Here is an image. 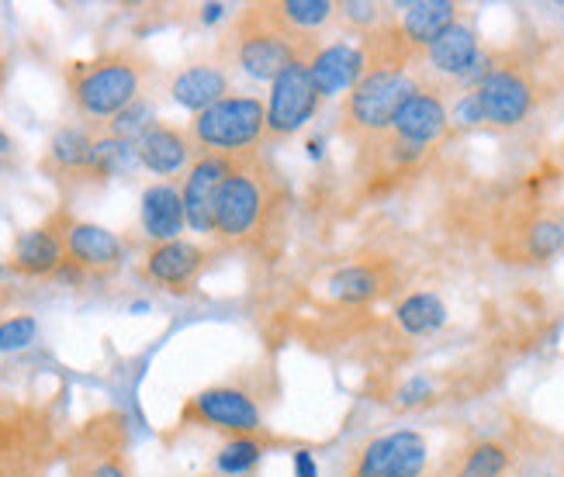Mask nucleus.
Here are the masks:
<instances>
[{
  "label": "nucleus",
  "mask_w": 564,
  "mask_h": 477,
  "mask_svg": "<svg viewBox=\"0 0 564 477\" xmlns=\"http://www.w3.org/2000/svg\"><path fill=\"white\" fill-rule=\"evenodd\" d=\"M263 457V443L257 436H232L215 457V470L223 477H247Z\"/></svg>",
  "instance_id": "obj_27"
},
{
  "label": "nucleus",
  "mask_w": 564,
  "mask_h": 477,
  "mask_svg": "<svg viewBox=\"0 0 564 477\" xmlns=\"http://www.w3.org/2000/svg\"><path fill=\"white\" fill-rule=\"evenodd\" d=\"M170 94H174L181 108L202 115L212 105H218V100L229 97V77H226V69L215 63H194L177 73L174 84H170Z\"/></svg>",
  "instance_id": "obj_18"
},
{
  "label": "nucleus",
  "mask_w": 564,
  "mask_h": 477,
  "mask_svg": "<svg viewBox=\"0 0 564 477\" xmlns=\"http://www.w3.org/2000/svg\"><path fill=\"white\" fill-rule=\"evenodd\" d=\"M399 329L409 336H430L447 325V305L436 294H409L402 305L395 308Z\"/></svg>",
  "instance_id": "obj_23"
},
{
  "label": "nucleus",
  "mask_w": 564,
  "mask_h": 477,
  "mask_svg": "<svg viewBox=\"0 0 564 477\" xmlns=\"http://www.w3.org/2000/svg\"><path fill=\"white\" fill-rule=\"evenodd\" d=\"M66 260V246L56 225H39L14 239V270L29 278H53Z\"/></svg>",
  "instance_id": "obj_19"
},
{
  "label": "nucleus",
  "mask_w": 564,
  "mask_h": 477,
  "mask_svg": "<svg viewBox=\"0 0 564 477\" xmlns=\"http://www.w3.org/2000/svg\"><path fill=\"white\" fill-rule=\"evenodd\" d=\"M232 166H236V156H215V153H205L191 163L181 194H184L187 225L194 232L215 236V205H218V194H223V184L229 181Z\"/></svg>",
  "instance_id": "obj_10"
},
{
  "label": "nucleus",
  "mask_w": 564,
  "mask_h": 477,
  "mask_svg": "<svg viewBox=\"0 0 564 477\" xmlns=\"http://www.w3.org/2000/svg\"><path fill=\"white\" fill-rule=\"evenodd\" d=\"M323 149H326L323 142L312 139V142H308V156H312V160H323Z\"/></svg>",
  "instance_id": "obj_38"
},
{
  "label": "nucleus",
  "mask_w": 564,
  "mask_h": 477,
  "mask_svg": "<svg viewBox=\"0 0 564 477\" xmlns=\"http://www.w3.org/2000/svg\"><path fill=\"white\" fill-rule=\"evenodd\" d=\"M11 153V139H8V132L4 129H0V160H4Z\"/></svg>",
  "instance_id": "obj_39"
},
{
  "label": "nucleus",
  "mask_w": 564,
  "mask_h": 477,
  "mask_svg": "<svg viewBox=\"0 0 564 477\" xmlns=\"http://www.w3.org/2000/svg\"><path fill=\"white\" fill-rule=\"evenodd\" d=\"M343 18H347L354 29H375L381 21V8L371 4V0H347V4H339Z\"/></svg>",
  "instance_id": "obj_31"
},
{
  "label": "nucleus",
  "mask_w": 564,
  "mask_h": 477,
  "mask_svg": "<svg viewBox=\"0 0 564 477\" xmlns=\"http://www.w3.org/2000/svg\"><path fill=\"white\" fill-rule=\"evenodd\" d=\"M232 48H236V63L242 66L247 77L271 80V84L281 77V69L288 63L315 53V45L299 39L278 18L274 4H257L239 14L232 29Z\"/></svg>",
  "instance_id": "obj_3"
},
{
  "label": "nucleus",
  "mask_w": 564,
  "mask_h": 477,
  "mask_svg": "<svg viewBox=\"0 0 564 477\" xmlns=\"http://www.w3.org/2000/svg\"><path fill=\"white\" fill-rule=\"evenodd\" d=\"M278 205L281 187L274 170L253 153L236 156V166L215 205V236L223 242H250L271 225Z\"/></svg>",
  "instance_id": "obj_1"
},
{
  "label": "nucleus",
  "mask_w": 564,
  "mask_h": 477,
  "mask_svg": "<svg viewBox=\"0 0 564 477\" xmlns=\"http://www.w3.org/2000/svg\"><path fill=\"white\" fill-rule=\"evenodd\" d=\"M312 56V53H308ZM308 56L294 59L281 69V77L271 84V100H267V135L288 139L315 118L318 111V90L308 69Z\"/></svg>",
  "instance_id": "obj_6"
},
{
  "label": "nucleus",
  "mask_w": 564,
  "mask_h": 477,
  "mask_svg": "<svg viewBox=\"0 0 564 477\" xmlns=\"http://www.w3.org/2000/svg\"><path fill=\"white\" fill-rule=\"evenodd\" d=\"M475 94L481 100L485 121L496 124V129H512L533 108V84L517 66H488Z\"/></svg>",
  "instance_id": "obj_9"
},
{
  "label": "nucleus",
  "mask_w": 564,
  "mask_h": 477,
  "mask_svg": "<svg viewBox=\"0 0 564 477\" xmlns=\"http://www.w3.org/2000/svg\"><path fill=\"white\" fill-rule=\"evenodd\" d=\"M205 260L208 253L198 242H187V239L156 242L142 260V273L166 291H187L194 278L205 270Z\"/></svg>",
  "instance_id": "obj_14"
},
{
  "label": "nucleus",
  "mask_w": 564,
  "mask_h": 477,
  "mask_svg": "<svg viewBox=\"0 0 564 477\" xmlns=\"http://www.w3.org/2000/svg\"><path fill=\"white\" fill-rule=\"evenodd\" d=\"M39 336V322L32 315H11L0 322V354H14V349L32 346Z\"/></svg>",
  "instance_id": "obj_30"
},
{
  "label": "nucleus",
  "mask_w": 564,
  "mask_h": 477,
  "mask_svg": "<svg viewBox=\"0 0 564 477\" xmlns=\"http://www.w3.org/2000/svg\"><path fill=\"white\" fill-rule=\"evenodd\" d=\"M426 460H430L426 436L415 430H395L375 436L360 449L350 477H423Z\"/></svg>",
  "instance_id": "obj_8"
},
{
  "label": "nucleus",
  "mask_w": 564,
  "mask_h": 477,
  "mask_svg": "<svg viewBox=\"0 0 564 477\" xmlns=\"http://www.w3.org/2000/svg\"><path fill=\"white\" fill-rule=\"evenodd\" d=\"M145 80V63L132 53H105L69 66V94L84 118L105 121L132 108Z\"/></svg>",
  "instance_id": "obj_2"
},
{
  "label": "nucleus",
  "mask_w": 564,
  "mask_h": 477,
  "mask_svg": "<svg viewBox=\"0 0 564 477\" xmlns=\"http://www.w3.org/2000/svg\"><path fill=\"white\" fill-rule=\"evenodd\" d=\"M308 69L318 97H339L354 90L364 73H367V53L364 45H350V42H333V45H318L308 56Z\"/></svg>",
  "instance_id": "obj_13"
},
{
  "label": "nucleus",
  "mask_w": 564,
  "mask_h": 477,
  "mask_svg": "<svg viewBox=\"0 0 564 477\" xmlns=\"http://www.w3.org/2000/svg\"><path fill=\"white\" fill-rule=\"evenodd\" d=\"M4 173H8V166H4V160H0V181H4Z\"/></svg>",
  "instance_id": "obj_41"
},
{
  "label": "nucleus",
  "mask_w": 564,
  "mask_h": 477,
  "mask_svg": "<svg viewBox=\"0 0 564 477\" xmlns=\"http://www.w3.org/2000/svg\"><path fill=\"white\" fill-rule=\"evenodd\" d=\"M460 8L454 0H412L399 8V32L409 42V48H430L440 32H447L457 21Z\"/></svg>",
  "instance_id": "obj_20"
},
{
  "label": "nucleus",
  "mask_w": 564,
  "mask_h": 477,
  "mask_svg": "<svg viewBox=\"0 0 564 477\" xmlns=\"http://www.w3.org/2000/svg\"><path fill=\"white\" fill-rule=\"evenodd\" d=\"M139 163L156 173V177H174L184 166L191 170L194 163V139L174 124H153L139 142Z\"/></svg>",
  "instance_id": "obj_16"
},
{
  "label": "nucleus",
  "mask_w": 564,
  "mask_h": 477,
  "mask_svg": "<svg viewBox=\"0 0 564 477\" xmlns=\"http://www.w3.org/2000/svg\"><path fill=\"white\" fill-rule=\"evenodd\" d=\"M90 477H129V474H126V467H121L118 460H101L90 470Z\"/></svg>",
  "instance_id": "obj_36"
},
{
  "label": "nucleus",
  "mask_w": 564,
  "mask_h": 477,
  "mask_svg": "<svg viewBox=\"0 0 564 477\" xmlns=\"http://www.w3.org/2000/svg\"><path fill=\"white\" fill-rule=\"evenodd\" d=\"M267 135V108L263 100L247 94H229L208 111L194 115L191 139L205 153L215 156H250Z\"/></svg>",
  "instance_id": "obj_4"
},
{
  "label": "nucleus",
  "mask_w": 564,
  "mask_h": 477,
  "mask_svg": "<svg viewBox=\"0 0 564 477\" xmlns=\"http://www.w3.org/2000/svg\"><path fill=\"white\" fill-rule=\"evenodd\" d=\"M415 90V80L405 66H375L364 73V80L347 97V124L357 135L378 139L391 129V118Z\"/></svg>",
  "instance_id": "obj_5"
},
{
  "label": "nucleus",
  "mask_w": 564,
  "mask_h": 477,
  "mask_svg": "<svg viewBox=\"0 0 564 477\" xmlns=\"http://www.w3.org/2000/svg\"><path fill=\"white\" fill-rule=\"evenodd\" d=\"M278 18L288 24V29L299 35V32H315L333 18V11H339L333 0H281L274 4Z\"/></svg>",
  "instance_id": "obj_26"
},
{
  "label": "nucleus",
  "mask_w": 564,
  "mask_h": 477,
  "mask_svg": "<svg viewBox=\"0 0 564 477\" xmlns=\"http://www.w3.org/2000/svg\"><path fill=\"white\" fill-rule=\"evenodd\" d=\"M94 135L87 129H77V124H66L48 142V163L66 170V173H87L90 170V156H94Z\"/></svg>",
  "instance_id": "obj_24"
},
{
  "label": "nucleus",
  "mask_w": 564,
  "mask_h": 477,
  "mask_svg": "<svg viewBox=\"0 0 564 477\" xmlns=\"http://www.w3.org/2000/svg\"><path fill=\"white\" fill-rule=\"evenodd\" d=\"M156 124V108L150 105L145 97H139L132 108H126L118 118H111V135L118 139H129V142H142V135L150 132Z\"/></svg>",
  "instance_id": "obj_28"
},
{
  "label": "nucleus",
  "mask_w": 564,
  "mask_h": 477,
  "mask_svg": "<svg viewBox=\"0 0 564 477\" xmlns=\"http://www.w3.org/2000/svg\"><path fill=\"white\" fill-rule=\"evenodd\" d=\"M426 59L436 73L444 77H457V80H468L475 66L481 63V45L471 24L454 21L447 32H440L433 39V45L426 48Z\"/></svg>",
  "instance_id": "obj_17"
},
{
  "label": "nucleus",
  "mask_w": 564,
  "mask_h": 477,
  "mask_svg": "<svg viewBox=\"0 0 564 477\" xmlns=\"http://www.w3.org/2000/svg\"><path fill=\"white\" fill-rule=\"evenodd\" d=\"M223 14H226V4H205V8H202V21H205V24L223 21Z\"/></svg>",
  "instance_id": "obj_37"
},
{
  "label": "nucleus",
  "mask_w": 564,
  "mask_h": 477,
  "mask_svg": "<svg viewBox=\"0 0 564 477\" xmlns=\"http://www.w3.org/2000/svg\"><path fill=\"white\" fill-rule=\"evenodd\" d=\"M388 270L381 263H354V267H343L329 278V294L347 301V305H364L378 294L388 291Z\"/></svg>",
  "instance_id": "obj_21"
},
{
  "label": "nucleus",
  "mask_w": 564,
  "mask_h": 477,
  "mask_svg": "<svg viewBox=\"0 0 564 477\" xmlns=\"http://www.w3.org/2000/svg\"><path fill=\"white\" fill-rule=\"evenodd\" d=\"M142 166L139 163V145L129 139H118V135H105L94 142V156H90V177H101V181H115V177H129V173Z\"/></svg>",
  "instance_id": "obj_22"
},
{
  "label": "nucleus",
  "mask_w": 564,
  "mask_h": 477,
  "mask_svg": "<svg viewBox=\"0 0 564 477\" xmlns=\"http://www.w3.org/2000/svg\"><path fill=\"white\" fill-rule=\"evenodd\" d=\"M451 124V111L444 105V97H440L436 90H426V87H415L409 94L405 105L395 111V118H391V135L409 142V145H420L426 149L430 142L444 139Z\"/></svg>",
  "instance_id": "obj_12"
},
{
  "label": "nucleus",
  "mask_w": 564,
  "mask_h": 477,
  "mask_svg": "<svg viewBox=\"0 0 564 477\" xmlns=\"http://www.w3.org/2000/svg\"><path fill=\"white\" fill-rule=\"evenodd\" d=\"M184 419L212 425V430H223L232 436H257L263 430V415L253 394L232 384H215L198 391L187 401Z\"/></svg>",
  "instance_id": "obj_7"
},
{
  "label": "nucleus",
  "mask_w": 564,
  "mask_h": 477,
  "mask_svg": "<svg viewBox=\"0 0 564 477\" xmlns=\"http://www.w3.org/2000/svg\"><path fill=\"white\" fill-rule=\"evenodd\" d=\"M561 249H564V221H557V218L536 221L527 232V253L533 260H551L554 253H561Z\"/></svg>",
  "instance_id": "obj_29"
},
{
  "label": "nucleus",
  "mask_w": 564,
  "mask_h": 477,
  "mask_svg": "<svg viewBox=\"0 0 564 477\" xmlns=\"http://www.w3.org/2000/svg\"><path fill=\"white\" fill-rule=\"evenodd\" d=\"M512 464L509 446L499 440H478L475 446H468L460 467L454 477H506Z\"/></svg>",
  "instance_id": "obj_25"
},
{
  "label": "nucleus",
  "mask_w": 564,
  "mask_h": 477,
  "mask_svg": "<svg viewBox=\"0 0 564 477\" xmlns=\"http://www.w3.org/2000/svg\"><path fill=\"white\" fill-rule=\"evenodd\" d=\"M0 273H4V267H0Z\"/></svg>",
  "instance_id": "obj_42"
},
{
  "label": "nucleus",
  "mask_w": 564,
  "mask_h": 477,
  "mask_svg": "<svg viewBox=\"0 0 564 477\" xmlns=\"http://www.w3.org/2000/svg\"><path fill=\"white\" fill-rule=\"evenodd\" d=\"M59 236L66 246V257L80 263L87 273H111L126 263V242L111 229H105V225L59 218Z\"/></svg>",
  "instance_id": "obj_11"
},
{
  "label": "nucleus",
  "mask_w": 564,
  "mask_h": 477,
  "mask_svg": "<svg viewBox=\"0 0 564 477\" xmlns=\"http://www.w3.org/2000/svg\"><path fill=\"white\" fill-rule=\"evenodd\" d=\"M426 398H433V384L426 378H409L402 388H399V405L412 409V405H423Z\"/></svg>",
  "instance_id": "obj_33"
},
{
  "label": "nucleus",
  "mask_w": 564,
  "mask_h": 477,
  "mask_svg": "<svg viewBox=\"0 0 564 477\" xmlns=\"http://www.w3.org/2000/svg\"><path fill=\"white\" fill-rule=\"evenodd\" d=\"M451 121H454V124H460V129H475V124H481V121H485L481 100H478V94H475V90L460 94V100L454 105V115H451Z\"/></svg>",
  "instance_id": "obj_32"
},
{
  "label": "nucleus",
  "mask_w": 564,
  "mask_h": 477,
  "mask_svg": "<svg viewBox=\"0 0 564 477\" xmlns=\"http://www.w3.org/2000/svg\"><path fill=\"white\" fill-rule=\"evenodd\" d=\"M132 315H142V312H150V301H135V305L129 308Z\"/></svg>",
  "instance_id": "obj_40"
},
{
  "label": "nucleus",
  "mask_w": 564,
  "mask_h": 477,
  "mask_svg": "<svg viewBox=\"0 0 564 477\" xmlns=\"http://www.w3.org/2000/svg\"><path fill=\"white\" fill-rule=\"evenodd\" d=\"M142 232L156 242H174L181 239L187 215H184V194L174 184H150L142 191V208H139Z\"/></svg>",
  "instance_id": "obj_15"
},
{
  "label": "nucleus",
  "mask_w": 564,
  "mask_h": 477,
  "mask_svg": "<svg viewBox=\"0 0 564 477\" xmlns=\"http://www.w3.org/2000/svg\"><path fill=\"white\" fill-rule=\"evenodd\" d=\"M53 281H59V284H84V281H87V270L66 257V260H63V267L53 273Z\"/></svg>",
  "instance_id": "obj_34"
},
{
  "label": "nucleus",
  "mask_w": 564,
  "mask_h": 477,
  "mask_svg": "<svg viewBox=\"0 0 564 477\" xmlns=\"http://www.w3.org/2000/svg\"><path fill=\"white\" fill-rule=\"evenodd\" d=\"M291 464H294V477H318V467H315L312 449H294V454H291Z\"/></svg>",
  "instance_id": "obj_35"
}]
</instances>
